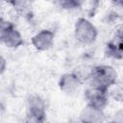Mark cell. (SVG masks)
<instances>
[{
	"mask_svg": "<svg viewBox=\"0 0 123 123\" xmlns=\"http://www.w3.org/2000/svg\"><path fill=\"white\" fill-rule=\"evenodd\" d=\"M106 53L109 57L113 58L115 60H121L123 56V48H122V34L121 30L115 35L114 38L111 40L106 46Z\"/></svg>",
	"mask_w": 123,
	"mask_h": 123,
	"instance_id": "cell-9",
	"label": "cell"
},
{
	"mask_svg": "<svg viewBox=\"0 0 123 123\" xmlns=\"http://www.w3.org/2000/svg\"><path fill=\"white\" fill-rule=\"evenodd\" d=\"M3 1L6 2V3H8V4H10V5H12L14 2V0H3Z\"/></svg>",
	"mask_w": 123,
	"mask_h": 123,
	"instance_id": "cell-14",
	"label": "cell"
},
{
	"mask_svg": "<svg viewBox=\"0 0 123 123\" xmlns=\"http://www.w3.org/2000/svg\"><path fill=\"white\" fill-rule=\"evenodd\" d=\"M82 85V77L75 72H67L62 74L58 82L60 89L65 94H74L81 88Z\"/></svg>",
	"mask_w": 123,
	"mask_h": 123,
	"instance_id": "cell-7",
	"label": "cell"
},
{
	"mask_svg": "<svg viewBox=\"0 0 123 123\" xmlns=\"http://www.w3.org/2000/svg\"><path fill=\"white\" fill-rule=\"evenodd\" d=\"M31 43L33 47L39 52L47 51L51 49L55 43V33L49 29H42L32 37Z\"/></svg>",
	"mask_w": 123,
	"mask_h": 123,
	"instance_id": "cell-6",
	"label": "cell"
},
{
	"mask_svg": "<svg viewBox=\"0 0 123 123\" xmlns=\"http://www.w3.org/2000/svg\"><path fill=\"white\" fill-rule=\"evenodd\" d=\"M26 116L29 121L43 122L46 118V103L39 95H30L26 103Z\"/></svg>",
	"mask_w": 123,
	"mask_h": 123,
	"instance_id": "cell-4",
	"label": "cell"
},
{
	"mask_svg": "<svg viewBox=\"0 0 123 123\" xmlns=\"http://www.w3.org/2000/svg\"><path fill=\"white\" fill-rule=\"evenodd\" d=\"M56 2L62 9L74 10L80 8L84 4L85 0H56Z\"/></svg>",
	"mask_w": 123,
	"mask_h": 123,
	"instance_id": "cell-10",
	"label": "cell"
},
{
	"mask_svg": "<svg viewBox=\"0 0 123 123\" xmlns=\"http://www.w3.org/2000/svg\"><path fill=\"white\" fill-rule=\"evenodd\" d=\"M105 110H100L88 105H86V107L83 109L80 119L83 122H90V123H98L104 120L105 117Z\"/></svg>",
	"mask_w": 123,
	"mask_h": 123,
	"instance_id": "cell-8",
	"label": "cell"
},
{
	"mask_svg": "<svg viewBox=\"0 0 123 123\" xmlns=\"http://www.w3.org/2000/svg\"><path fill=\"white\" fill-rule=\"evenodd\" d=\"M6 69H7V61L2 55H0V76L6 71Z\"/></svg>",
	"mask_w": 123,
	"mask_h": 123,
	"instance_id": "cell-11",
	"label": "cell"
},
{
	"mask_svg": "<svg viewBox=\"0 0 123 123\" xmlns=\"http://www.w3.org/2000/svg\"><path fill=\"white\" fill-rule=\"evenodd\" d=\"M111 2L114 5V6H116V7H122V3H123V0H111Z\"/></svg>",
	"mask_w": 123,
	"mask_h": 123,
	"instance_id": "cell-12",
	"label": "cell"
},
{
	"mask_svg": "<svg viewBox=\"0 0 123 123\" xmlns=\"http://www.w3.org/2000/svg\"><path fill=\"white\" fill-rule=\"evenodd\" d=\"M87 79L89 81V86L110 90L117 85L118 74L111 65L98 64L89 70Z\"/></svg>",
	"mask_w": 123,
	"mask_h": 123,
	"instance_id": "cell-1",
	"label": "cell"
},
{
	"mask_svg": "<svg viewBox=\"0 0 123 123\" xmlns=\"http://www.w3.org/2000/svg\"><path fill=\"white\" fill-rule=\"evenodd\" d=\"M0 43L11 49H16L23 45L21 33L10 21L0 19Z\"/></svg>",
	"mask_w": 123,
	"mask_h": 123,
	"instance_id": "cell-3",
	"label": "cell"
},
{
	"mask_svg": "<svg viewBox=\"0 0 123 123\" xmlns=\"http://www.w3.org/2000/svg\"><path fill=\"white\" fill-rule=\"evenodd\" d=\"M110 99V90L99 88L96 86H89L85 91V100L86 105L105 110L109 104Z\"/></svg>",
	"mask_w": 123,
	"mask_h": 123,
	"instance_id": "cell-5",
	"label": "cell"
},
{
	"mask_svg": "<svg viewBox=\"0 0 123 123\" xmlns=\"http://www.w3.org/2000/svg\"><path fill=\"white\" fill-rule=\"evenodd\" d=\"M74 37L83 45H91L98 37V30L95 25L86 17H79L74 24Z\"/></svg>",
	"mask_w": 123,
	"mask_h": 123,
	"instance_id": "cell-2",
	"label": "cell"
},
{
	"mask_svg": "<svg viewBox=\"0 0 123 123\" xmlns=\"http://www.w3.org/2000/svg\"><path fill=\"white\" fill-rule=\"evenodd\" d=\"M3 111H4V107H3V105L0 103V115H2Z\"/></svg>",
	"mask_w": 123,
	"mask_h": 123,
	"instance_id": "cell-13",
	"label": "cell"
}]
</instances>
